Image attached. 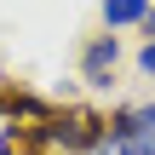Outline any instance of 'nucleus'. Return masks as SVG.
<instances>
[{"mask_svg": "<svg viewBox=\"0 0 155 155\" xmlns=\"http://www.w3.org/2000/svg\"><path fill=\"white\" fill-rule=\"evenodd\" d=\"M104 138L115 155H155V98L104 115Z\"/></svg>", "mask_w": 155, "mask_h": 155, "instance_id": "nucleus-1", "label": "nucleus"}, {"mask_svg": "<svg viewBox=\"0 0 155 155\" xmlns=\"http://www.w3.org/2000/svg\"><path fill=\"white\" fill-rule=\"evenodd\" d=\"M98 138H104V121H98V115H81V109L58 115V121L46 127V144H52V150H63V155H86Z\"/></svg>", "mask_w": 155, "mask_h": 155, "instance_id": "nucleus-2", "label": "nucleus"}, {"mask_svg": "<svg viewBox=\"0 0 155 155\" xmlns=\"http://www.w3.org/2000/svg\"><path fill=\"white\" fill-rule=\"evenodd\" d=\"M115 63H121V35H92L86 40V52H81V81L86 86H109L115 81Z\"/></svg>", "mask_w": 155, "mask_h": 155, "instance_id": "nucleus-3", "label": "nucleus"}, {"mask_svg": "<svg viewBox=\"0 0 155 155\" xmlns=\"http://www.w3.org/2000/svg\"><path fill=\"white\" fill-rule=\"evenodd\" d=\"M98 12H104V29H109V35H121V29H144L150 0H104Z\"/></svg>", "mask_w": 155, "mask_h": 155, "instance_id": "nucleus-4", "label": "nucleus"}, {"mask_svg": "<svg viewBox=\"0 0 155 155\" xmlns=\"http://www.w3.org/2000/svg\"><path fill=\"white\" fill-rule=\"evenodd\" d=\"M138 75H150V81H155V40L138 46Z\"/></svg>", "mask_w": 155, "mask_h": 155, "instance_id": "nucleus-5", "label": "nucleus"}, {"mask_svg": "<svg viewBox=\"0 0 155 155\" xmlns=\"http://www.w3.org/2000/svg\"><path fill=\"white\" fill-rule=\"evenodd\" d=\"M144 35L155 40V0H150V17H144Z\"/></svg>", "mask_w": 155, "mask_h": 155, "instance_id": "nucleus-6", "label": "nucleus"}]
</instances>
